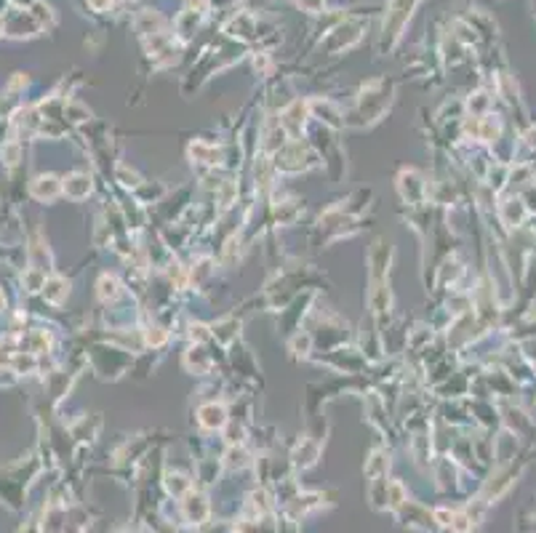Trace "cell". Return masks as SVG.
I'll use <instances>...</instances> for the list:
<instances>
[{"label":"cell","instance_id":"cell-6","mask_svg":"<svg viewBox=\"0 0 536 533\" xmlns=\"http://www.w3.org/2000/svg\"><path fill=\"white\" fill-rule=\"evenodd\" d=\"M6 310V296H3V291H0V312Z\"/></svg>","mask_w":536,"mask_h":533},{"label":"cell","instance_id":"cell-7","mask_svg":"<svg viewBox=\"0 0 536 533\" xmlns=\"http://www.w3.org/2000/svg\"><path fill=\"white\" fill-rule=\"evenodd\" d=\"M0 32H3V19H0Z\"/></svg>","mask_w":536,"mask_h":533},{"label":"cell","instance_id":"cell-5","mask_svg":"<svg viewBox=\"0 0 536 533\" xmlns=\"http://www.w3.org/2000/svg\"><path fill=\"white\" fill-rule=\"evenodd\" d=\"M0 155H3V160H6L8 166H16V160H19V145H16V142H8V145L0 149Z\"/></svg>","mask_w":536,"mask_h":533},{"label":"cell","instance_id":"cell-2","mask_svg":"<svg viewBox=\"0 0 536 533\" xmlns=\"http://www.w3.org/2000/svg\"><path fill=\"white\" fill-rule=\"evenodd\" d=\"M88 190H91V184H88V179L80 176V173H73L70 179H64V192L73 195V197H83Z\"/></svg>","mask_w":536,"mask_h":533},{"label":"cell","instance_id":"cell-3","mask_svg":"<svg viewBox=\"0 0 536 533\" xmlns=\"http://www.w3.org/2000/svg\"><path fill=\"white\" fill-rule=\"evenodd\" d=\"M43 288H46V299H49L51 304H59L61 299H64V293H67V288H64V280H59V278L49 280Z\"/></svg>","mask_w":536,"mask_h":533},{"label":"cell","instance_id":"cell-4","mask_svg":"<svg viewBox=\"0 0 536 533\" xmlns=\"http://www.w3.org/2000/svg\"><path fill=\"white\" fill-rule=\"evenodd\" d=\"M203 422H206V424H211V427H214V424L219 427L221 422H224V411H221V408H217V405H208V408H203Z\"/></svg>","mask_w":536,"mask_h":533},{"label":"cell","instance_id":"cell-1","mask_svg":"<svg viewBox=\"0 0 536 533\" xmlns=\"http://www.w3.org/2000/svg\"><path fill=\"white\" fill-rule=\"evenodd\" d=\"M32 195H35L37 200H54L56 195H59V182H56V176H37L35 182H32Z\"/></svg>","mask_w":536,"mask_h":533}]
</instances>
